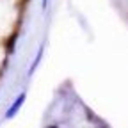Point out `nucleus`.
<instances>
[{"label": "nucleus", "mask_w": 128, "mask_h": 128, "mask_svg": "<svg viewBox=\"0 0 128 128\" xmlns=\"http://www.w3.org/2000/svg\"><path fill=\"white\" fill-rule=\"evenodd\" d=\"M23 102H25V92H22V94L18 96V98H16V102H14V103L9 107V110L6 112V118H7V119H11V118L16 114V112L20 110V107L23 105Z\"/></svg>", "instance_id": "1"}]
</instances>
